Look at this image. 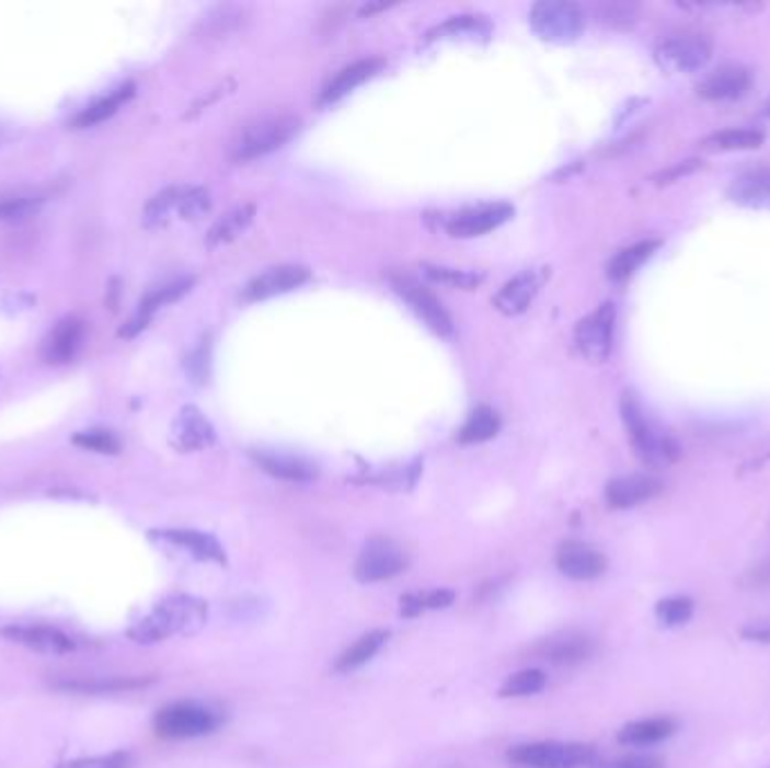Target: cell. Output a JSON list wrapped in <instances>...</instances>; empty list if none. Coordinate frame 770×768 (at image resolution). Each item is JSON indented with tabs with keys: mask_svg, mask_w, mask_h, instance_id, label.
Listing matches in <instances>:
<instances>
[{
	"mask_svg": "<svg viewBox=\"0 0 770 768\" xmlns=\"http://www.w3.org/2000/svg\"><path fill=\"white\" fill-rule=\"evenodd\" d=\"M733 204L750 210H770V168L750 170L737 176L727 187Z\"/></svg>",
	"mask_w": 770,
	"mask_h": 768,
	"instance_id": "20",
	"label": "cell"
},
{
	"mask_svg": "<svg viewBox=\"0 0 770 768\" xmlns=\"http://www.w3.org/2000/svg\"><path fill=\"white\" fill-rule=\"evenodd\" d=\"M87 328L77 316H68L61 322H57V328L48 334L44 343V358L53 366H64V363L72 360L77 352L84 343Z\"/></svg>",
	"mask_w": 770,
	"mask_h": 768,
	"instance_id": "18",
	"label": "cell"
},
{
	"mask_svg": "<svg viewBox=\"0 0 770 768\" xmlns=\"http://www.w3.org/2000/svg\"><path fill=\"white\" fill-rule=\"evenodd\" d=\"M512 217H514V208L509 204L478 206L453 215L449 221H446V230H449L453 237H478L503 226Z\"/></svg>",
	"mask_w": 770,
	"mask_h": 768,
	"instance_id": "14",
	"label": "cell"
},
{
	"mask_svg": "<svg viewBox=\"0 0 770 768\" xmlns=\"http://www.w3.org/2000/svg\"><path fill=\"white\" fill-rule=\"evenodd\" d=\"M394 291L411 305V309L426 322V325L439 334V336H451L453 334V320L451 316L446 313V309L441 307V302L426 291L417 282H413L411 277H394L392 279Z\"/></svg>",
	"mask_w": 770,
	"mask_h": 768,
	"instance_id": "10",
	"label": "cell"
},
{
	"mask_svg": "<svg viewBox=\"0 0 770 768\" xmlns=\"http://www.w3.org/2000/svg\"><path fill=\"white\" fill-rule=\"evenodd\" d=\"M539 287H541L539 273L537 271H522L516 277H512L507 285L498 291V296L494 298V305L505 316H518L532 305L535 296L539 294Z\"/></svg>",
	"mask_w": 770,
	"mask_h": 768,
	"instance_id": "21",
	"label": "cell"
},
{
	"mask_svg": "<svg viewBox=\"0 0 770 768\" xmlns=\"http://www.w3.org/2000/svg\"><path fill=\"white\" fill-rule=\"evenodd\" d=\"M763 142V134L757 129H723L708 136L701 142V149L710 153H725V151H750L759 149Z\"/></svg>",
	"mask_w": 770,
	"mask_h": 768,
	"instance_id": "31",
	"label": "cell"
},
{
	"mask_svg": "<svg viewBox=\"0 0 770 768\" xmlns=\"http://www.w3.org/2000/svg\"><path fill=\"white\" fill-rule=\"evenodd\" d=\"M151 539L176 546V548L189 552L198 561H210V563H219V565L228 563L223 546L212 535H206V532H198V530H153Z\"/></svg>",
	"mask_w": 770,
	"mask_h": 768,
	"instance_id": "17",
	"label": "cell"
},
{
	"mask_svg": "<svg viewBox=\"0 0 770 768\" xmlns=\"http://www.w3.org/2000/svg\"><path fill=\"white\" fill-rule=\"evenodd\" d=\"M208 210H210V194H208V190H203V187L183 190V196H181L179 208H176V213L183 219H198V217L206 215Z\"/></svg>",
	"mask_w": 770,
	"mask_h": 768,
	"instance_id": "41",
	"label": "cell"
},
{
	"mask_svg": "<svg viewBox=\"0 0 770 768\" xmlns=\"http://www.w3.org/2000/svg\"><path fill=\"white\" fill-rule=\"evenodd\" d=\"M298 129L300 119L296 115L281 113L262 117L237 138V142L232 145V158L239 160V163H246V160L266 156L287 145L298 134Z\"/></svg>",
	"mask_w": 770,
	"mask_h": 768,
	"instance_id": "4",
	"label": "cell"
},
{
	"mask_svg": "<svg viewBox=\"0 0 770 768\" xmlns=\"http://www.w3.org/2000/svg\"><path fill=\"white\" fill-rule=\"evenodd\" d=\"M595 652V642L584 633H563L543 644V658L554 665H579Z\"/></svg>",
	"mask_w": 770,
	"mask_h": 768,
	"instance_id": "25",
	"label": "cell"
},
{
	"mask_svg": "<svg viewBox=\"0 0 770 768\" xmlns=\"http://www.w3.org/2000/svg\"><path fill=\"white\" fill-rule=\"evenodd\" d=\"M136 93V87L134 84H125V87H119L115 89L111 95L102 98L100 102L87 106L81 113H77L72 117V127L74 129H89V127H95L100 123H104V119H108L111 115H115L119 111L122 104H127Z\"/></svg>",
	"mask_w": 770,
	"mask_h": 768,
	"instance_id": "29",
	"label": "cell"
},
{
	"mask_svg": "<svg viewBox=\"0 0 770 768\" xmlns=\"http://www.w3.org/2000/svg\"><path fill=\"white\" fill-rule=\"evenodd\" d=\"M192 277H181V279H174L170 282V285H162L160 289H153L138 307L136 316L127 322L125 328L119 330V336H125V339H131L136 336L138 332H142L147 328V322L151 320V316L160 309V307H165L170 302H176L181 296H185L192 287Z\"/></svg>",
	"mask_w": 770,
	"mask_h": 768,
	"instance_id": "19",
	"label": "cell"
},
{
	"mask_svg": "<svg viewBox=\"0 0 770 768\" xmlns=\"http://www.w3.org/2000/svg\"><path fill=\"white\" fill-rule=\"evenodd\" d=\"M424 609L428 611H439V609H449V606L456 601V593L449 588H435L426 595H422Z\"/></svg>",
	"mask_w": 770,
	"mask_h": 768,
	"instance_id": "43",
	"label": "cell"
},
{
	"mask_svg": "<svg viewBox=\"0 0 770 768\" xmlns=\"http://www.w3.org/2000/svg\"><path fill=\"white\" fill-rule=\"evenodd\" d=\"M390 638V631H383V629H377V631H370V633H365L360 635L349 650H345L341 654V658L336 661V672L338 674H349L363 665H368L381 650H383V644L388 642Z\"/></svg>",
	"mask_w": 770,
	"mask_h": 768,
	"instance_id": "28",
	"label": "cell"
},
{
	"mask_svg": "<svg viewBox=\"0 0 770 768\" xmlns=\"http://www.w3.org/2000/svg\"><path fill=\"white\" fill-rule=\"evenodd\" d=\"M532 30L550 44H573L582 36L586 19L579 5L563 0H543L530 14Z\"/></svg>",
	"mask_w": 770,
	"mask_h": 768,
	"instance_id": "6",
	"label": "cell"
},
{
	"mask_svg": "<svg viewBox=\"0 0 770 768\" xmlns=\"http://www.w3.org/2000/svg\"><path fill=\"white\" fill-rule=\"evenodd\" d=\"M656 64L667 74H689L703 70L712 59V46L703 36H671L656 48Z\"/></svg>",
	"mask_w": 770,
	"mask_h": 768,
	"instance_id": "9",
	"label": "cell"
},
{
	"mask_svg": "<svg viewBox=\"0 0 770 768\" xmlns=\"http://www.w3.org/2000/svg\"><path fill=\"white\" fill-rule=\"evenodd\" d=\"M127 766H129L127 753H111L100 757H81L68 764H61L59 768H127Z\"/></svg>",
	"mask_w": 770,
	"mask_h": 768,
	"instance_id": "42",
	"label": "cell"
},
{
	"mask_svg": "<svg viewBox=\"0 0 770 768\" xmlns=\"http://www.w3.org/2000/svg\"><path fill=\"white\" fill-rule=\"evenodd\" d=\"M492 32L490 23H484L482 19L475 16H456L451 21H446L439 25L435 32H430V38H446V36H486Z\"/></svg>",
	"mask_w": 770,
	"mask_h": 768,
	"instance_id": "39",
	"label": "cell"
},
{
	"mask_svg": "<svg viewBox=\"0 0 770 768\" xmlns=\"http://www.w3.org/2000/svg\"><path fill=\"white\" fill-rule=\"evenodd\" d=\"M44 196L34 192H0V223L23 221L38 213Z\"/></svg>",
	"mask_w": 770,
	"mask_h": 768,
	"instance_id": "33",
	"label": "cell"
},
{
	"mask_svg": "<svg viewBox=\"0 0 770 768\" xmlns=\"http://www.w3.org/2000/svg\"><path fill=\"white\" fill-rule=\"evenodd\" d=\"M752 87V74L739 64H725L708 72L697 87L699 95L708 102H735L748 95Z\"/></svg>",
	"mask_w": 770,
	"mask_h": 768,
	"instance_id": "11",
	"label": "cell"
},
{
	"mask_svg": "<svg viewBox=\"0 0 770 768\" xmlns=\"http://www.w3.org/2000/svg\"><path fill=\"white\" fill-rule=\"evenodd\" d=\"M255 465L266 471L273 478L289 480V482H309L315 478V467L294 454H281V451H253L251 454Z\"/></svg>",
	"mask_w": 770,
	"mask_h": 768,
	"instance_id": "23",
	"label": "cell"
},
{
	"mask_svg": "<svg viewBox=\"0 0 770 768\" xmlns=\"http://www.w3.org/2000/svg\"><path fill=\"white\" fill-rule=\"evenodd\" d=\"M620 411L631 439V447L644 465L660 469L678 460V454H680L678 444L663 428H658L652 420H648V415L640 406V401L631 392L622 397Z\"/></svg>",
	"mask_w": 770,
	"mask_h": 768,
	"instance_id": "2",
	"label": "cell"
},
{
	"mask_svg": "<svg viewBox=\"0 0 770 768\" xmlns=\"http://www.w3.org/2000/svg\"><path fill=\"white\" fill-rule=\"evenodd\" d=\"M215 442V428L194 406H185L174 422V444L181 451L208 449Z\"/></svg>",
	"mask_w": 770,
	"mask_h": 768,
	"instance_id": "22",
	"label": "cell"
},
{
	"mask_svg": "<svg viewBox=\"0 0 770 768\" xmlns=\"http://www.w3.org/2000/svg\"><path fill=\"white\" fill-rule=\"evenodd\" d=\"M221 725L219 712L212 708L194 703V701H179L170 703L153 717V731L162 740H196L212 735Z\"/></svg>",
	"mask_w": 770,
	"mask_h": 768,
	"instance_id": "3",
	"label": "cell"
},
{
	"mask_svg": "<svg viewBox=\"0 0 770 768\" xmlns=\"http://www.w3.org/2000/svg\"><path fill=\"white\" fill-rule=\"evenodd\" d=\"M253 206H243V208H237L232 210L230 215H226L223 219H219L212 230H210V237L208 241L210 244H223V241H230L234 239L243 228H246L253 219Z\"/></svg>",
	"mask_w": 770,
	"mask_h": 768,
	"instance_id": "36",
	"label": "cell"
},
{
	"mask_svg": "<svg viewBox=\"0 0 770 768\" xmlns=\"http://www.w3.org/2000/svg\"><path fill=\"white\" fill-rule=\"evenodd\" d=\"M545 685H548L545 672H541V669H520V672L512 674V676L503 683L501 697H503V699L532 697V695H539Z\"/></svg>",
	"mask_w": 770,
	"mask_h": 768,
	"instance_id": "34",
	"label": "cell"
},
{
	"mask_svg": "<svg viewBox=\"0 0 770 768\" xmlns=\"http://www.w3.org/2000/svg\"><path fill=\"white\" fill-rule=\"evenodd\" d=\"M663 492V482L646 473L620 475L606 484V503L613 509H631L642 503L654 501Z\"/></svg>",
	"mask_w": 770,
	"mask_h": 768,
	"instance_id": "13",
	"label": "cell"
},
{
	"mask_svg": "<svg viewBox=\"0 0 770 768\" xmlns=\"http://www.w3.org/2000/svg\"><path fill=\"white\" fill-rule=\"evenodd\" d=\"M153 678L140 676H111V678H89V680H59L55 683L57 690L79 692V695H111V692H129L140 690Z\"/></svg>",
	"mask_w": 770,
	"mask_h": 768,
	"instance_id": "27",
	"label": "cell"
},
{
	"mask_svg": "<svg viewBox=\"0 0 770 768\" xmlns=\"http://www.w3.org/2000/svg\"><path fill=\"white\" fill-rule=\"evenodd\" d=\"M311 273L304 266H277L268 268L266 273L257 275L251 285L243 291L246 300H266L273 296L289 294L298 287H302L304 282H309Z\"/></svg>",
	"mask_w": 770,
	"mask_h": 768,
	"instance_id": "15",
	"label": "cell"
},
{
	"mask_svg": "<svg viewBox=\"0 0 770 768\" xmlns=\"http://www.w3.org/2000/svg\"><path fill=\"white\" fill-rule=\"evenodd\" d=\"M611 768H665V764L654 755H627L618 759Z\"/></svg>",
	"mask_w": 770,
	"mask_h": 768,
	"instance_id": "45",
	"label": "cell"
},
{
	"mask_svg": "<svg viewBox=\"0 0 770 768\" xmlns=\"http://www.w3.org/2000/svg\"><path fill=\"white\" fill-rule=\"evenodd\" d=\"M660 247V241L656 239H646V241H637V244L620 251L611 264H608V277L613 282H624L629 279L648 257H652Z\"/></svg>",
	"mask_w": 770,
	"mask_h": 768,
	"instance_id": "30",
	"label": "cell"
},
{
	"mask_svg": "<svg viewBox=\"0 0 770 768\" xmlns=\"http://www.w3.org/2000/svg\"><path fill=\"white\" fill-rule=\"evenodd\" d=\"M409 565L403 550L386 537H375L365 543L363 552L356 559L354 575L360 584H377V582H388L397 575H401Z\"/></svg>",
	"mask_w": 770,
	"mask_h": 768,
	"instance_id": "7",
	"label": "cell"
},
{
	"mask_svg": "<svg viewBox=\"0 0 770 768\" xmlns=\"http://www.w3.org/2000/svg\"><path fill=\"white\" fill-rule=\"evenodd\" d=\"M208 620V604L192 595H172L136 622L127 633L140 644L160 642L170 635L196 633Z\"/></svg>",
	"mask_w": 770,
	"mask_h": 768,
	"instance_id": "1",
	"label": "cell"
},
{
	"mask_svg": "<svg viewBox=\"0 0 770 768\" xmlns=\"http://www.w3.org/2000/svg\"><path fill=\"white\" fill-rule=\"evenodd\" d=\"M72 444H77V447L87 449V451H95V454H104V456H115V454H119V447H122L117 435L106 428L81 431L72 437Z\"/></svg>",
	"mask_w": 770,
	"mask_h": 768,
	"instance_id": "38",
	"label": "cell"
},
{
	"mask_svg": "<svg viewBox=\"0 0 770 768\" xmlns=\"http://www.w3.org/2000/svg\"><path fill=\"white\" fill-rule=\"evenodd\" d=\"M676 733V723L667 717L640 719L627 723L618 733V742L627 746H652L663 740H669Z\"/></svg>",
	"mask_w": 770,
	"mask_h": 768,
	"instance_id": "26",
	"label": "cell"
},
{
	"mask_svg": "<svg viewBox=\"0 0 770 768\" xmlns=\"http://www.w3.org/2000/svg\"><path fill=\"white\" fill-rule=\"evenodd\" d=\"M699 165H701L699 160H685V163L674 165L669 172H663V176H660L663 181H660V183H671V181H678L680 176H685V174H689V172H694Z\"/></svg>",
	"mask_w": 770,
	"mask_h": 768,
	"instance_id": "48",
	"label": "cell"
},
{
	"mask_svg": "<svg viewBox=\"0 0 770 768\" xmlns=\"http://www.w3.org/2000/svg\"><path fill=\"white\" fill-rule=\"evenodd\" d=\"M498 431H501L498 413L494 409H490V406H480V409H475L469 415V420L460 428L458 439L462 444H480V442H486V439L496 437Z\"/></svg>",
	"mask_w": 770,
	"mask_h": 768,
	"instance_id": "32",
	"label": "cell"
},
{
	"mask_svg": "<svg viewBox=\"0 0 770 768\" xmlns=\"http://www.w3.org/2000/svg\"><path fill=\"white\" fill-rule=\"evenodd\" d=\"M187 370L196 381H203L208 377V345H200L189 358H187Z\"/></svg>",
	"mask_w": 770,
	"mask_h": 768,
	"instance_id": "44",
	"label": "cell"
},
{
	"mask_svg": "<svg viewBox=\"0 0 770 768\" xmlns=\"http://www.w3.org/2000/svg\"><path fill=\"white\" fill-rule=\"evenodd\" d=\"M401 616L403 618H417L422 616L426 609H424V601H422V595H403L401 597Z\"/></svg>",
	"mask_w": 770,
	"mask_h": 768,
	"instance_id": "47",
	"label": "cell"
},
{
	"mask_svg": "<svg viewBox=\"0 0 770 768\" xmlns=\"http://www.w3.org/2000/svg\"><path fill=\"white\" fill-rule=\"evenodd\" d=\"M507 757L522 768H586L595 761V748L575 742H537L512 748Z\"/></svg>",
	"mask_w": 770,
	"mask_h": 768,
	"instance_id": "5",
	"label": "cell"
},
{
	"mask_svg": "<svg viewBox=\"0 0 770 768\" xmlns=\"http://www.w3.org/2000/svg\"><path fill=\"white\" fill-rule=\"evenodd\" d=\"M763 115H768L770 117V100L766 102V106H763Z\"/></svg>",
	"mask_w": 770,
	"mask_h": 768,
	"instance_id": "49",
	"label": "cell"
},
{
	"mask_svg": "<svg viewBox=\"0 0 770 768\" xmlns=\"http://www.w3.org/2000/svg\"><path fill=\"white\" fill-rule=\"evenodd\" d=\"M381 68H383L381 59H363V61H356V64L343 68L320 93V104H334V102L343 100L354 89H358L360 84L368 82V79H372Z\"/></svg>",
	"mask_w": 770,
	"mask_h": 768,
	"instance_id": "24",
	"label": "cell"
},
{
	"mask_svg": "<svg viewBox=\"0 0 770 768\" xmlns=\"http://www.w3.org/2000/svg\"><path fill=\"white\" fill-rule=\"evenodd\" d=\"M616 305L604 302L593 313H588L575 330V345L579 354L593 363H604L613 349L616 334Z\"/></svg>",
	"mask_w": 770,
	"mask_h": 768,
	"instance_id": "8",
	"label": "cell"
},
{
	"mask_svg": "<svg viewBox=\"0 0 770 768\" xmlns=\"http://www.w3.org/2000/svg\"><path fill=\"white\" fill-rule=\"evenodd\" d=\"M3 633L8 640L27 646L32 652L48 654V656H64L74 650V642L53 627H5Z\"/></svg>",
	"mask_w": 770,
	"mask_h": 768,
	"instance_id": "16",
	"label": "cell"
},
{
	"mask_svg": "<svg viewBox=\"0 0 770 768\" xmlns=\"http://www.w3.org/2000/svg\"><path fill=\"white\" fill-rule=\"evenodd\" d=\"M656 618L667 629L682 627L694 618V599L685 595L665 597L656 604Z\"/></svg>",
	"mask_w": 770,
	"mask_h": 768,
	"instance_id": "35",
	"label": "cell"
},
{
	"mask_svg": "<svg viewBox=\"0 0 770 768\" xmlns=\"http://www.w3.org/2000/svg\"><path fill=\"white\" fill-rule=\"evenodd\" d=\"M181 196H183L181 187H168V190H162L160 194H156L145 208V223L151 228L165 223L170 213L179 208Z\"/></svg>",
	"mask_w": 770,
	"mask_h": 768,
	"instance_id": "37",
	"label": "cell"
},
{
	"mask_svg": "<svg viewBox=\"0 0 770 768\" xmlns=\"http://www.w3.org/2000/svg\"><path fill=\"white\" fill-rule=\"evenodd\" d=\"M424 273L426 277H430L433 282H441V285L449 287H458V289H473L482 282L480 273H471V271H458V268H446V266H430L424 264Z\"/></svg>",
	"mask_w": 770,
	"mask_h": 768,
	"instance_id": "40",
	"label": "cell"
},
{
	"mask_svg": "<svg viewBox=\"0 0 770 768\" xmlns=\"http://www.w3.org/2000/svg\"><path fill=\"white\" fill-rule=\"evenodd\" d=\"M606 557L582 541H565L556 552V569L575 582H593L606 573Z\"/></svg>",
	"mask_w": 770,
	"mask_h": 768,
	"instance_id": "12",
	"label": "cell"
},
{
	"mask_svg": "<svg viewBox=\"0 0 770 768\" xmlns=\"http://www.w3.org/2000/svg\"><path fill=\"white\" fill-rule=\"evenodd\" d=\"M742 638L757 644H770V622H757L742 629Z\"/></svg>",
	"mask_w": 770,
	"mask_h": 768,
	"instance_id": "46",
	"label": "cell"
}]
</instances>
